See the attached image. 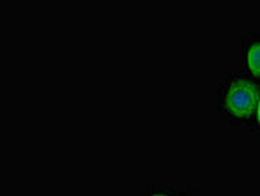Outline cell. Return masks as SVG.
Instances as JSON below:
<instances>
[{"label": "cell", "mask_w": 260, "mask_h": 196, "mask_svg": "<svg viewBox=\"0 0 260 196\" xmlns=\"http://www.w3.org/2000/svg\"><path fill=\"white\" fill-rule=\"evenodd\" d=\"M259 93L254 83L248 80L237 79L230 85L225 97L228 110L239 118L250 117L259 102Z\"/></svg>", "instance_id": "obj_1"}, {"label": "cell", "mask_w": 260, "mask_h": 196, "mask_svg": "<svg viewBox=\"0 0 260 196\" xmlns=\"http://www.w3.org/2000/svg\"><path fill=\"white\" fill-rule=\"evenodd\" d=\"M256 115H257V120H259V123H260V100H259V102H257V113H256Z\"/></svg>", "instance_id": "obj_3"}, {"label": "cell", "mask_w": 260, "mask_h": 196, "mask_svg": "<svg viewBox=\"0 0 260 196\" xmlns=\"http://www.w3.org/2000/svg\"><path fill=\"white\" fill-rule=\"evenodd\" d=\"M247 66L252 75L260 77V42L254 43L247 51Z\"/></svg>", "instance_id": "obj_2"}, {"label": "cell", "mask_w": 260, "mask_h": 196, "mask_svg": "<svg viewBox=\"0 0 260 196\" xmlns=\"http://www.w3.org/2000/svg\"><path fill=\"white\" fill-rule=\"evenodd\" d=\"M153 196H170V195H165V193H154Z\"/></svg>", "instance_id": "obj_4"}]
</instances>
